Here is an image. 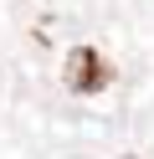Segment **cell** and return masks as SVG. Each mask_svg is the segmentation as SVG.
Here are the masks:
<instances>
[{"mask_svg": "<svg viewBox=\"0 0 154 159\" xmlns=\"http://www.w3.org/2000/svg\"><path fill=\"white\" fill-rule=\"evenodd\" d=\"M67 82H72V93H103V87L113 82V67L103 62L92 46H77V52L67 57Z\"/></svg>", "mask_w": 154, "mask_h": 159, "instance_id": "6da1fadb", "label": "cell"}]
</instances>
